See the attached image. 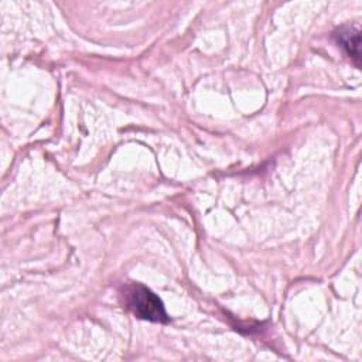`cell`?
Listing matches in <instances>:
<instances>
[{
	"label": "cell",
	"mask_w": 362,
	"mask_h": 362,
	"mask_svg": "<svg viewBox=\"0 0 362 362\" xmlns=\"http://www.w3.org/2000/svg\"><path fill=\"white\" fill-rule=\"evenodd\" d=\"M126 304L139 318L153 322H167L170 318L163 301L143 284H132L126 288Z\"/></svg>",
	"instance_id": "1"
},
{
	"label": "cell",
	"mask_w": 362,
	"mask_h": 362,
	"mask_svg": "<svg viewBox=\"0 0 362 362\" xmlns=\"http://www.w3.org/2000/svg\"><path fill=\"white\" fill-rule=\"evenodd\" d=\"M334 35H335L338 44L346 51V54L356 62V65H359V58H361L359 31L352 27H342Z\"/></svg>",
	"instance_id": "2"
}]
</instances>
